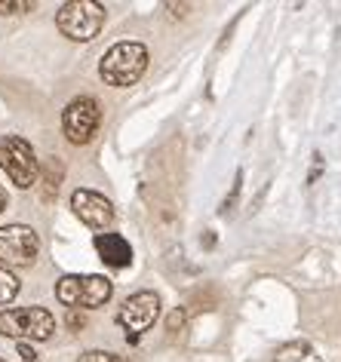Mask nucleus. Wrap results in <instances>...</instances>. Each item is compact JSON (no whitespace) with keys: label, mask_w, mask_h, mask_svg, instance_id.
<instances>
[{"label":"nucleus","mask_w":341,"mask_h":362,"mask_svg":"<svg viewBox=\"0 0 341 362\" xmlns=\"http://www.w3.org/2000/svg\"><path fill=\"white\" fill-rule=\"evenodd\" d=\"M19 353H22V359H25V362H37V353H34V350H31L25 341L19 344Z\"/></svg>","instance_id":"16"},{"label":"nucleus","mask_w":341,"mask_h":362,"mask_svg":"<svg viewBox=\"0 0 341 362\" xmlns=\"http://www.w3.org/2000/svg\"><path fill=\"white\" fill-rule=\"evenodd\" d=\"M4 209H6V191L0 187V212H4Z\"/></svg>","instance_id":"18"},{"label":"nucleus","mask_w":341,"mask_h":362,"mask_svg":"<svg viewBox=\"0 0 341 362\" xmlns=\"http://www.w3.org/2000/svg\"><path fill=\"white\" fill-rule=\"evenodd\" d=\"M59 181H62V166H59V160H56V157H50L47 172H43V185H47V191H43V197H47V200L59 191Z\"/></svg>","instance_id":"13"},{"label":"nucleus","mask_w":341,"mask_h":362,"mask_svg":"<svg viewBox=\"0 0 341 362\" xmlns=\"http://www.w3.org/2000/svg\"><path fill=\"white\" fill-rule=\"evenodd\" d=\"M59 31L71 40H93L105 28V6L96 0H68L56 13Z\"/></svg>","instance_id":"3"},{"label":"nucleus","mask_w":341,"mask_h":362,"mask_svg":"<svg viewBox=\"0 0 341 362\" xmlns=\"http://www.w3.org/2000/svg\"><path fill=\"white\" fill-rule=\"evenodd\" d=\"M111 279L98 276V274H86V276H62L59 286H56V298L71 310H77V307H86V310H93V307H102L108 298H111Z\"/></svg>","instance_id":"5"},{"label":"nucleus","mask_w":341,"mask_h":362,"mask_svg":"<svg viewBox=\"0 0 341 362\" xmlns=\"http://www.w3.org/2000/svg\"><path fill=\"white\" fill-rule=\"evenodd\" d=\"M80 362H123V359L114 356V353H108V350H89L80 356Z\"/></svg>","instance_id":"15"},{"label":"nucleus","mask_w":341,"mask_h":362,"mask_svg":"<svg viewBox=\"0 0 341 362\" xmlns=\"http://www.w3.org/2000/svg\"><path fill=\"white\" fill-rule=\"evenodd\" d=\"M145 68H148V49L136 40H127L105 52L98 74H102L108 86H132L145 74Z\"/></svg>","instance_id":"1"},{"label":"nucleus","mask_w":341,"mask_h":362,"mask_svg":"<svg viewBox=\"0 0 341 362\" xmlns=\"http://www.w3.org/2000/svg\"><path fill=\"white\" fill-rule=\"evenodd\" d=\"M71 209L93 230H105V228H111V221H114V206L96 191H74L71 194Z\"/></svg>","instance_id":"9"},{"label":"nucleus","mask_w":341,"mask_h":362,"mask_svg":"<svg viewBox=\"0 0 341 362\" xmlns=\"http://www.w3.org/2000/svg\"><path fill=\"white\" fill-rule=\"evenodd\" d=\"M0 169L10 175V181L22 191H28L40 181V160L34 148L19 135H4L0 139Z\"/></svg>","instance_id":"2"},{"label":"nucleus","mask_w":341,"mask_h":362,"mask_svg":"<svg viewBox=\"0 0 341 362\" xmlns=\"http://www.w3.org/2000/svg\"><path fill=\"white\" fill-rule=\"evenodd\" d=\"M160 316V298L154 292H136L132 298H127L117 313V322L127 329L129 338H139L141 332H148L154 320Z\"/></svg>","instance_id":"8"},{"label":"nucleus","mask_w":341,"mask_h":362,"mask_svg":"<svg viewBox=\"0 0 341 362\" xmlns=\"http://www.w3.org/2000/svg\"><path fill=\"white\" fill-rule=\"evenodd\" d=\"M34 10L31 0H0V13L4 16H16V13H28Z\"/></svg>","instance_id":"14"},{"label":"nucleus","mask_w":341,"mask_h":362,"mask_svg":"<svg viewBox=\"0 0 341 362\" xmlns=\"http://www.w3.org/2000/svg\"><path fill=\"white\" fill-rule=\"evenodd\" d=\"M68 325H71V329H80V325H83V313L71 310V313H68Z\"/></svg>","instance_id":"17"},{"label":"nucleus","mask_w":341,"mask_h":362,"mask_svg":"<svg viewBox=\"0 0 341 362\" xmlns=\"http://www.w3.org/2000/svg\"><path fill=\"white\" fill-rule=\"evenodd\" d=\"M0 362H4V359H0Z\"/></svg>","instance_id":"19"},{"label":"nucleus","mask_w":341,"mask_h":362,"mask_svg":"<svg viewBox=\"0 0 341 362\" xmlns=\"http://www.w3.org/2000/svg\"><path fill=\"white\" fill-rule=\"evenodd\" d=\"M274 362H320V356L313 353L311 344H304V341H292V344H283V347L277 350Z\"/></svg>","instance_id":"11"},{"label":"nucleus","mask_w":341,"mask_h":362,"mask_svg":"<svg viewBox=\"0 0 341 362\" xmlns=\"http://www.w3.org/2000/svg\"><path fill=\"white\" fill-rule=\"evenodd\" d=\"M16 295H19V279L10 267H0V304H10Z\"/></svg>","instance_id":"12"},{"label":"nucleus","mask_w":341,"mask_h":362,"mask_svg":"<svg viewBox=\"0 0 341 362\" xmlns=\"http://www.w3.org/2000/svg\"><path fill=\"white\" fill-rule=\"evenodd\" d=\"M56 332V320L43 307H13V310H0V334L16 341H47Z\"/></svg>","instance_id":"4"},{"label":"nucleus","mask_w":341,"mask_h":362,"mask_svg":"<svg viewBox=\"0 0 341 362\" xmlns=\"http://www.w3.org/2000/svg\"><path fill=\"white\" fill-rule=\"evenodd\" d=\"M98 123H102V107L89 95L74 98V102L65 107V114H62V129H65V139L71 144L93 141V135L98 132Z\"/></svg>","instance_id":"7"},{"label":"nucleus","mask_w":341,"mask_h":362,"mask_svg":"<svg viewBox=\"0 0 341 362\" xmlns=\"http://www.w3.org/2000/svg\"><path fill=\"white\" fill-rule=\"evenodd\" d=\"M96 252L102 255L108 267H127L132 261V249L120 233H98L96 237Z\"/></svg>","instance_id":"10"},{"label":"nucleus","mask_w":341,"mask_h":362,"mask_svg":"<svg viewBox=\"0 0 341 362\" xmlns=\"http://www.w3.org/2000/svg\"><path fill=\"white\" fill-rule=\"evenodd\" d=\"M40 252V240L28 224L0 228V267H31Z\"/></svg>","instance_id":"6"}]
</instances>
